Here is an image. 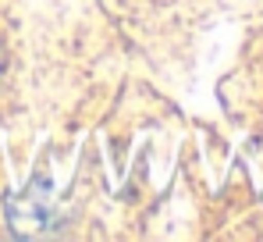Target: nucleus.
Masks as SVG:
<instances>
[{
  "mask_svg": "<svg viewBox=\"0 0 263 242\" xmlns=\"http://www.w3.org/2000/svg\"><path fill=\"white\" fill-rule=\"evenodd\" d=\"M32 196L36 203L29 200V214H11V221H14V232H22V235H32V232H43L50 228V193H46L43 182H36L32 185Z\"/></svg>",
  "mask_w": 263,
  "mask_h": 242,
  "instance_id": "obj_1",
  "label": "nucleus"
}]
</instances>
